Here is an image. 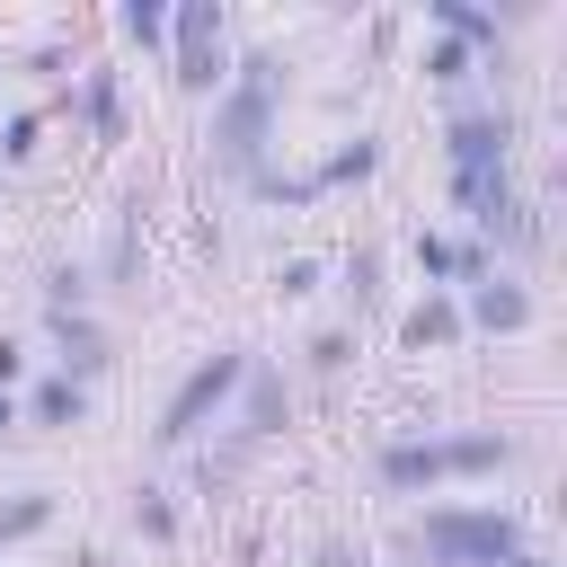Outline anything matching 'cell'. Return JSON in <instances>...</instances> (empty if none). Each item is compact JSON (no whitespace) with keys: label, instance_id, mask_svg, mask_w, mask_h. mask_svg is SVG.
Returning <instances> with one entry per match:
<instances>
[{"label":"cell","instance_id":"1","mask_svg":"<svg viewBox=\"0 0 567 567\" xmlns=\"http://www.w3.org/2000/svg\"><path fill=\"white\" fill-rule=\"evenodd\" d=\"M284 89H292V62H284L275 44H257V53L230 62V80H221V97H213V115H204V159H213V177H239V186H248V177L275 159Z\"/></svg>","mask_w":567,"mask_h":567},{"label":"cell","instance_id":"2","mask_svg":"<svg viewBox=\"0 0 567 567\" xmlns=\"http://www.w3.org/2000/svg\"><path fill=\"white\" fill-rule=\"evenodd\" d=\"M408 540L425 567H505L514 549H532V523L514 505H425Z\"/></svg>","mask_w":567,"mask_h":567},{"label":"cell","instance_id":"3","mask_svg":"<svg viewBox=\"0 0 567 567\" xmlns=\"http://www.w3.org/2000/svg\"><path fill=\"white\" fill-rule=\"evenodd\" d=\"M284 425H292V381H284L275 363H257V354H248V381H239L230 434H221V452H204V461H195V487H204V496H213V487H230L266 443H284Z\"/></svg>","mask_w":567,"mask_h":567},{"label":"cell","instance_id":"4","mask_svg":"<svg viewBox=\"0 0 567 567\" xmlns=\"http://www.w3.org/2000/svg\"><path fill=\"white\" fill-rule=\"evenodd\" d=\"M168 80H177V97H221V80H230V9L221 0H177L168 9Z\"/></svg>","mask_w":567,"mask_h":567},{"label":"cell","instance_id":"5","mask_svg":"<svg viewBox=\"0 0 567 567\" xmlns=\"http://www.w3.org/2000/svg\"><path fill=\"white\" fill-rule=\"evenodd\" d=\"M239 381H248V346H213L177 390H168V408H159V425H151V443L159 452H186V443H204V425L239 399Z\"/></svg>","mask_w":567,"mask_h":567},{"label":"cell","instance_id":"6","mask_svg":"<svg viewBox=\"0 0 567 567\" xmlns=\"http://www.w3.org/2000/svg\"><path fill=\"white\" fill-rule=\"evenodd\" d=\"M523 151V115L505 97H461L443 115V168L452 177H487V168H514Z\"/></svg>","mask_w":567,"mask_h":567},{"label":"cell","instance_id":"7","mask_svg":"<svg viewBox=\"0 0 567 567\" xmlns=\"http://www.w3.org/2000/svg\"><path fill=\"white\" fill-rule=\"evenodd\" d=\"M425 443H434V478H443V487L496 478V470L523 461V434H505V425H443V434H425Z\"/></svg>","mask_w":567,"mask_h":567},{"label":"cell","instance_id":"8","mask_svg":"<svg viewBox=\"0 0 567 567\" xmlns=\"http://www.w3.org/2000/svg\"><path fill=\"white\" fill-rule=\"evenodd\" d=\"M461 328H478V337H523V328H540V292H532L514 266H496V275H478V284L461 292Z\"/></svg>","mask_w":567,"mask_h":567},{"label":"cell","instance_id":"9","mask_svg":"<svg viewBox=\"0 0 567 567\" xmlns=\"http://www.w3.org/2000/svg\"><path fill=\"white\" fill-rule=\"evenodd\" d=\"M44 328H53V372H71L80 390L115 363V337H106L97 310H44Z\"/></svg>","mask_w":567,"mask_h":567},{"label":"cell","instance_id":"10","mask_svg":"<svg viewBox=\"0 0 567 567\" xmlns=\"http://www.w3.org/2000/svg\"><path fill=\"white\" fill-rule=\"evenodd\" d=\"M514 18H523V9H478V0H425V27H434V35H452V44H470L478 62H505V35H514Z\"/></svg>","mask_w":567,"mask_h":567},{"label":"cell","instance_id":"11","mask_svg":"<svg viewBox=\"0 0 567 567\" xmlns=\"http://www.w3.org/2000/svg\"><path fill=\"white\" fill-rule=\"evenodd\" d=\"M18 425H35V434H71V425H89V390H80L71 372H35V381L18 390Z\"/></svg>","mask_w":567,"mask_h":567},{"label":"cell","instance_id":"12","mask_svg":"<svg viewBox=\"0 0 567 567\" xmlns=\"http://www.w3.org/2000/svg\"><path fill=\"white\" fill-rule=\"evenodd\" d=\"M470 328H461V292H425V301H408L399 310V346L408 354H452Z\"/></svg>","mask_w":567,"mask_h":567},{"label":"cell","instance_id":"13","mask_svg":"<svg viewBox=\"0 0 567 567\" xmlns=\"http://www.w3.org/2000/svg\"><path fill=\"white\" fill-rule=\"evenodd\" d=\"M71 106H80V124H89L106 151L124 142V71H115V62H89L80 89H71Z\"/></svg>","mask_w":567,"mask_h":567},{"label":"cell","instance_id":"14","mask_svg":"<svg viewBox=\"0 0 567 567\" xmlns=\"http://www.w3.org/2000/svg\"><path fill=\"white\" fill-rule=\"evenodd\" d=\"M363 177H381V133H346L319 168H310V186L319 195H337V186H363Z\"/></svg>","mask_w":567,"mask_h":567},{"label":"cell","instance_id":"15","mask_svg":"<svg viewBox=\"0 0 567 567\" xmlns=\"http://www.w3.org/2000/svg\"><path fill=\"white\" fill-rule=\"evenodd\" d=\"M53 523H62V496H53V487H18V496H0V549L44 540Z\"/></svg>","mask_w":567,"mask_h":567},{"label":"cell","instance_id":"16","mask_svg":"<svg viewBox=\"0 0 567 567\" xmlns=\"http://www.w3.org/2000/svg\"><path fill=\"white\" fill-rule=\"evenodd\" d=\"M416 71H425L434 89H470V80H478L487 62H478L470 44H452V35H425V53H416Z\"/></svg>","mask_w":567,"mask_h":567},{"label":"cell","instance_id":"17","mask_svg":"<svg viewBox=\"0 0 567 567\" xmlns=\"http://www.w3.org/2000/svg\"><path fill=\"white\" fill-rule=\"evenodd\" d=\"M89 301H97V266L53 257V266H44V310H89Z\"/></svg>","mask_w":567,"mask_h":567},{"label":"cell","instance_id":"18","mask_svg":"<svg viewBox=\"0 0 567 567\" xmlns=\"http://www.w3.org/2000/svg\"><path fill=\"white\" fill-rule=\"evenodd\" d=\"M115 27H124V44H142V53H168V0H124Z\"/></svg>","mask_w":567,"mask_h":567},{"label":"cell","instance_id":"19","mask_svg":"<svg viewBox=\"0 0 567 567\" xmlns=\"http://www.w3.org/2000/svg\"><path fill=\"white\" fill-rule=\"evenodd\" d=\"M133 532H142L151 549L177 540V505H168V487H133Z\"/></svg>","mask_w":567,"mask_h":567},{"label":"cell","instance_id":"20","mask_svg":"<svg viewBox=\"0 0 567 567\" xmlns=\"http://www.w3.org/2000/svg\"><path fill=\"white\" fill-rule=\"evenodd\" d=\"M44 151V106H18L9 124H0V168H27Z\"/></svg>","mask_w":567,"mask_h":567},{"label":"cell","instance_id":"21","mask_svg":"<svg viewBox=\"0 0 567 567\" xmlns=\"http://www.w3.org/2000/svg\"><path fill=\"white\" fill-rule=\"evenodd\" d=\"M346 301H354V319H363V310L381 301V248H372V239H363V248L346 257Z\"/></svg>","mask_w":567,"mask_h":567},{"label":"cell","instance_id":"22","mask_svg":"<svg viewBox=\"0 0 567 567\" xmlns=\"http://www.w3.org/2000/svg\"><path fill=\"white\" fill-rule=\"evenodd\" d=\"M319 284H328V266H319V257H284V266H275V292H284V301H310Z\"/></svg>","mask_w":567,"mask_h":567},{"label":"cell","instance_id":"23","mask_svg":"<svg viewBox=\"0 0 567 567\" xmlns=\"http://www.w3.org/2000/svg\"><path fill=\"white\" fill-rule=\"evenodd\" d=\"M354 363V328H319L310 337V372H346Z\"/></svg>","mask_w":567,"mask_h":567},{"label":"cell","instance_id":"24","mask_svg":"<svg viewBox=\"0 0 567 567\" xmlns=\"http://www.w3.org/2000/svg\"><path fill=\"white\" fill-rule=\"evenodd\" d=\"M310 567H372V540H346V532H337V540L310 549Z\"/></svg>","mask_w":567,"mask_h":567},{"label":"cell","instance_id":"25","mask_svg":"<svg viewBox=\"0 0 567 567\" xmlns=\"http://www.w3.org/2000/svg\"><path fill=\"white\" fill-rule=\"evenodd\" d=\"M18 381H27V346H18V337H0V390H18Z\"/></svg>","mask_w":567,"mask_h":567},{"label":"cell","instance_id":"26","mask_svg":"<svg viewBox=\"0 0 567 567\" xmlns=\"http://www.w3.org/2000/svg\"><path fill=\"white\" fill-rule=\"evenodd\" d=\"M18 434V390H0V443Z\"/></svg>","mask_w":567,"mask_h":567},{"label":"cell","instance_id":"27","mask_svg":"<svg viewBox=\"0 0 567 567\" xmlns=\"http://www.w3.org/2000/svg\"><path fill=\"white\" fill-rule=\"evenodd\" d=\"M505 567H558V558H540V549H514V558H505Z\"/></svg>","mask_w":567,"mask_h":567}]
</instances>
